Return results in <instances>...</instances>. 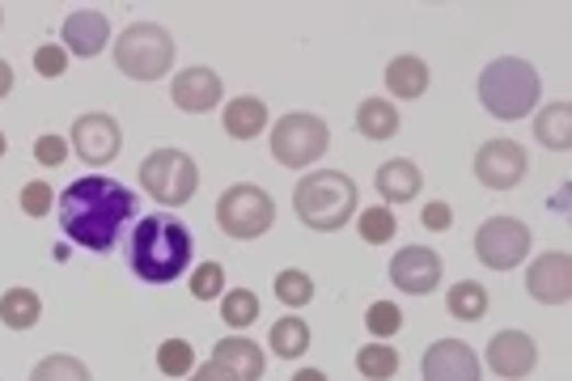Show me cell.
Returning <instances> with one entry per match:
<instances>
[{"label": "cell", "instance_id": "cell-1", "mask_svg": "<svg viewBox=\"0 0 572 381\" xmlns=\"http://www.w3.org/2000/svg\"><path fill=\"white\" fill-rule=\"evenodd\" d=\"M136 195L115 183V178H98L85 174L77 183H68V190L60 195V229L85 251H115L119 246V233L127 221H136Z\"/></svg>", "mask_w": 572, "mask_h": 381}, {"label": "cell", "instance_id": "cell-2", "mask_svg": "<svg viewBox=\"0 0 572 381\" xmlns=\"http://www.w3.org/2000/svg\"><path fill=\"white\" fill-rule=\"evenodd\" d=\"M191 229L179 217L153 212L145 221H136V233L127 242V267L136 272V280L145 285H170L191 267Z\"/></svg>", "mask_w": 572, "mask_h": 381}, {"label": "cell", "instance_id": "cell-3", "mask_svg": "<svg viewBox=\"0 0 572 381\" xmlns=\"http://www.w3.org/2000/svg\"><path fill=\"white\" fill-rule=\"evenodd\" d=\"M293 212L306 229L335 233L356 217V183L344 170H318L293 187Z\"/></svg>", "mask_w": 572, "mask_h": 381}, {"label": "cell", "instance_id": "cell-4", "mask_svg": "<svg viewBox=\"0 0 572 381\" xmlns=\"http://www.w3.org/2000/svg\"><path fill=\"white\" fill-rule=\"evenodd\" d=\"M479 102L492 119H526L535 106H539V72L535 64L505 56V60H492L479 77Z\"/></svg>", "mask_w": 572, "mask_h": 381}, {"label": "cell", "instance_id": "cell-5", "mask_svg": "<svg viewBox=\"0 0 572 381\" xmlns=\"http://www.w3.org/2000/svg\"><path fill=\"white\" fill-rule=\"evenodd\" d=\"M174 34L158 26V22H136L119 34L115 43V64L119 72L131 77V81H161L174 64Z\"/></svg>", "mask_w": 572, "mask_h": 381}, {"label": "cell", "instance_id": "cell-6", "mask_svg": "<svg viewBox=\"0 0 572 381\" xmlns=\"http://www.w3.org/2000/svg\"><path fill=\"white\" fill-rule=\"evenodd\" d=\"M217 224L233 242H254L276 224V199L254 183H238L217 199Z\"/></svg>", "mask_w": 572, "mask_h": 381}, {"label": "cell", "instance_id": "cell-7", "mask_svg": "<svg viewBox=\"0 0 572 381\" xmlns=\"http://www.w3.org/2000/svg\"><path fill=\"white\" fill-rule=\"evenodd\" d=\"M140 187L165 208H183L199 187V165L183 149H158L140 161Z\"/></svg>", "mask_w": 572, "mask_h": 381}, {"label": "cell", "instance_id": "cell-8", "mask_svg": "<svg viewBox=\"0 0 572 381\" xmlns=\"http://www.w3.org/2000/svg\"><path fill=\"white\" fill-rule=\"evenodd\" d=\"M331 149V131L318 115H306V111H293L281 124L272 127V158L288 165V170H306L314 165L322 153Z\"/></svg>", "mask_w": 572, "mask_h": 381}, {"label": "cell", "instance_id": "cell-9", "mask_svg": "<svg viewBox=\"0 0 572 381\" xmlns=\"http://www.w3.org/2000/svg\"><path fill=\"white\" fill-rule=\"evenodd\" d=\"M530 254V229L517 217H492L479 224L476 233V258L492 272H513Z\"/></svg>", "mask_w": 572, "mask_h": 381}, {"label": "cell", "instance_id": "cell-10", "mask_svg": "<svg viewBox=\"0 0 572 381\" xmlns=\"http://www.w3.org/2000/svg\"><path fill=\"white\" fill-rule=\"evenodd\" d=\"M119 145H124V131H119V124L106 111L81 115L72 124V153L85 161V165H111V161L119 158Z\"/></svg>", "mask_w": 572, "mask_h": 381}, {"label": "cell", "instance_id": "cell-11", "mask_svg": "<svg viewBox=\"0 0 572 381\" xmlns=\"http://www.w3.org/2000/svg\"><path fill=\"white\" fill-rule=\"evenodd\" d=\"M476 178L488 190H513L526 178V149L517 140H488L476 153Z\"/></svg>", "mask_w": 572, "mask_h": 381}, {"label": "cell", "instance_id": "cell-12", "mask_svg": "<svg viewBox=\"0 0 572 381\" xmlns=\"http://www.w3.org/2000/svg\"><path fill=\"white\" fill-rule=\"evenodd\" d=\"M390 280L408 297H428L442 285V254L428 246H403L390 258Z\"/></svg>", "mask_w": 572, "mask_h": 381}, {"label": "cell", "instance_id": "cell-13", "mask_svg": "<svg viewBox=\"0 0 572 381\" xmlns=\"http://www.w3.org/2000/svg\"><path fill=\"white\" fill-rule=\"evenodd\" d=\"M424 381H483V365L471 344L437 339L424 351Z\"/></svg>", "mask_w": 572, "mask_h": 381}, {"label": "cell", "instance_id": "cell-14", "mask_svg": "<svg viewBox=\"0 0 572 381\" xmlns=\"http://www.w3.org/2000/svg\"><path fill=\"white\" fill-rule=\"evenodd\" d=\"M526 292L542 305H564L572 297V258L564 251H542L526 272Z\"/></svg>", "mask_w": 572, "mask_h": 381}, {"label": "cell", "instance_id": "cell-15", "mask_svg": "<svg viewBox=\"0 0 572 381\" xmlns=\"http://www.w3.org/2000/svg\"><path fill=\"white\" fill-rule=\"evenodd\" d=\"M488 365H492L496 378H505V381L530 378L535 365H539V348H535V339H530L526 331H501V335H492V344H488Z\"/></svg>", "mask_w": 572, "mask_h": 381}, {"label": "cell", "instance_id": "cell-16", "mask_svg": "<svg viewBox=\"0 0 572 381\" xmlns=\"http://www.w3.org/2000/svg\"><path fill=\"white\" fill-rule=\"evenodd\" d=\"M221 77L213 72V68H187V72H179L174 77V85H170V97H174V106L179 111H187V115H204V111H217L221 106Z\"/></svg>", "mask_w": 572, "mask_h": 381}, {"label": "cell", "instance_id": "cell-17", "mask_svg": "<svg viewBox=\"0 0 572 381\" xmlns=\"http://www.w3.org/2000/svg\"><path fill=\"white\" fill-rule=\"evenodd\" d=\"M60 34H64V51H68V56L90 60V56H98V51L111 43V22H106V13H98V9H77V13L64 18Z\"/></svg>", "mask_w": 572, "mask_h": 381}, {"label": "cell", "instance_id": "cell-18", "mask_svg": "<svg viewBox=\"0 0 572 381\" xmlns=\"http://www.w3.org/2000/svg\"><path fill=\"white\" fill-rule=\"evenodd\" d=\"M213 365H221L233 381H259L263 369H267L263 348L251 344V339H242V335H225L221 344H217V351H213Z\"/></svg>", "mask_w": 572, "mask_h": 381}, {"label": "cell", "instance_id": "cell-19", "mask_svg": "<svg viewBox=\"0 0 572 381\" xmlns=\"http://www.w3.org/2000/svg\"><path fill=\"white\" fill-rule=\"evenodd\" d=\"M378 195L386 199V204H408V199H415L420 195V187H424V174H420V165L408 158H390L378 165Z\"/></svg>", "mask_w": 572, "mask_h": 381}, {"label": "cell", "instance_id": "cell-20", "mask_svg": "<svg viewBox=\"0 0 572 381\" xmlns=\"http://www.w3.org/2000/svg\"><path fill=\"white\" fill-rule=\"evenodd\" d=\"M386 90L403 102H415V97L428 90V64L420 56H394L386 64Z\"/></svg>", "mask_w": 572, "mask_h": 381}, {"label": "cell", "instance_id": "cell-21", "mask_svg": "<svg viewBox=\"0 0 572 381\" xmlns=\"http://www.w3.org/2000/svg\"><path fill=\"white\" fill-rule=\"evenodd\" d=\"M221 119L233 140H254L267 127V102L263 97H233L221 111Z\"/></svg>", "mask_w": 572, "mask_h": 381}, {"label": "cell", "instance_id": "cell-22", "mask_svg": "<svg viewBox=\"0 0 572 381\" xmlns=\"http://www.w3.org/2000/svg\"><path fill=\"white\" fill-rule=\"evenodd\" d=\"M535 140H539L542 149H556V153L569 149L572 145V106L569 102L542 106L539 115H535Z\"/></svg>", "mask_w": 572, "mask_h": 381}, {"label": "cell", "instance_id": "cell-23", "mask_svg": "<svg viewBox=\"0 0 572 381\" xmlns=\"http://www.w3.org/2000/svg\"><path fill=\"white\" fill-rule=\"evenodd\" d=\"M356 131L365 136V140H390L394 131H399V111H394V102H386V97H365L361 106H356Z\"/></svg>", "mask_w": 572, "mask_h": 381}, {"label": "cell", "instance_id": "cell-24", "mask_svg": "<svg viewBox=\"0 0 572 381\" xmlns=\"http://www.w3.org/2000/svg\"><path fill=\"white\" fill-rule=\"evenodd\" d=\"M38 318H43V301H38L34 288H9L0 297V322L9 331H31Z\"/></svg>", "mask_w": 572, "mask_h": 381}, {"label": "cell", "instance_id": "cell-25", "mask_svg": "<svg viewBox=\"0 0 572 381\" xmlns=\"http://www.w3.org/2000/svg\"><path fill=\"white\" fill-rule=\"evenodd\" d=\"M445 310H449V318H458V322H479V318L488 314V288L479 285V280H458V285L449 288V297H445Z\"/></svg>", "mask_w": 572, "mask_h": 381}, {"label": "cell", "instance_id": "cell-26", "mask_svg": "<svg viewBox=\"0 0 572 381\" xmlns=\"http://www.w3.org/2000/svg\"><path fill=\"white\" fill-rule=\"evenodd\" d=\"M306 348H310V326H306V318L285 314L272 326V351H276L281 360H297Z\"/></svg>", "mask_w": 572, "mask_h": 381}, {"label": "cell", "instance_id": "cell-27", "mask_svg": "<svg viewBox=\"0 0 572 381\" xmlns=\"http://www.w3.org/2000/svg\"><path fill=\"white\" fill-rule=\"evenodd\" d=\"M356 369L365 381H390L399 373V351L390 344H369V348L356 351Z\"/></svg>", "mask_w": 572, "mask_h": 381}, {"label": "cell", "instance_id": "cell-28", "mask_svg": "<svg viewBox=\"0 0 572 381\" xmlns=\"http://www.w3.org/2000/svg\"><path fill=\"white\" fill-rule=\"evenodd\" d=\"M356 229H361V238L369 242V246H386L394 233H399V221H394V212L378 204V208H365V212H356Z\"/></svg>", "mask_w": 572, "mask_h": 381}, {"label": "cell", "instance_id": "cell-29", "mask_svg": "<svg viewBox=\"0 0 572 381\" xmlns=\"http://www.w3.org/2000/svg\"><path fill=\"white\" fill-rule=\"evenodd\" d=\"M310 297H314V280H310L301 267H285V272L276 276V301H281V305L301 310V305H310Z\"/></svg>", "mask_w": 572, "mask_h": 381}, {"label": "cell", "instance_id": "cell-30", "mask_svg": "<svg viewBox=\"0 0 572 381\" xmlns=\"http://www.w3.org/2000/svg\"><path fill=\"white\" fill-rule=\"evenodd\" d=\"M31 381H90V369H85L77 356H64V351H56V356H47V360H38V365H34Z\"/></svg>", "mask_w": 572, "mask_h": 381}, {"label": "cell", "instance_id": "cell-31", "mask_svg": "<svg viewBox=\"0 0 572 381\" xmlns=\"http://www.w3.org/2000/svg\"><path fill=\"white\" fill-rule=\"evenodd\" d=\"M221 318L233 326V331H247L254 318H259V297L251 288H233L221 297Z\"/></svg>", "mask_w": 572, "mask_h": 381}, {"label": "cell", "instance_id": "cell-32", "mask_svg": "<svg viewBox=\"0 0 572 381\" xmlns=\"http://www.w3.org/2000/svg\"><path fill=\"white\" fill-rule=\"evenodd\" d=\"M158 369L165 378H191V369H195V348H191L187 339H165L158 348Z\"/></svg>", "mask_w": 572, "mask_h": 381}, {"label": "cell", "instance_id": "cell-33", "mask_svg": "<svg viewBox=\"0 0 572 381\" xmlns=\"http://www.w3.org/2000/svg\"><path fill=\"white\" fill-rule=\"evenodd\" d=\"M365 326H369L374 339H390V335L403 331V310L394 301H374L369 314H365Z\"/></svg>", "mask_w": 572, "mask_h": 381}, {"label": "cell", "instance_id": "cell-34", "mask_svg": "<svg viewBox=\"0 0 572 381\" xmlns=\"http://www.w3.org/2000/svg\"><path fill=\"white\" fill-rule=\"evenodd\" d=\"M191 297H195V301H217V297H225V267L221 263H204V267H195V276H191Z\"/></svg>", "mask_w": 572, "mask_h": 381}, {"label": "cell", "instance_id": "cell-35", "mask_svg": "<svg viewBox=\"0 0 572 381\" xmlns=\"http://www.w3.org/2000/svg\"><path fill=\"white\" fill-rule=\"evenodd\" d=\"M52 204H56V195H52V187H47L43 178H34V183L22 187V212L34 217V221H38V217H47V212H52Z\"/></svg>", "mask_w": 572, "mask_h": 381}, {"label": "cell", "instance_id": "cell-36", "mask_svg": "<svg viewBox=\"0 0 572 381\" xmlns=\"http://www.w3.org/2000/svg\"><path fill=\"white\" fill-rule=\"evenodd\" d=\"M34 72H38V77H64V72H68L64 43H43V47L34 51Z\"/></svg>", "mask_w": 572, "mask_h": 381}, {"label": "cell", "instance_id": "cell-37", "mask_svg": "<svg viewBox=\"0 0 572 381\" xmlns=\"http://www.w3.org/2000/svg\"><path fill=\"white\" fill-rule=\"evenodd\" d=\"M34 161H38V165H47V170L64 165V161H68V140L56 136V131L38 136V140H34Z\"/></svg>", "mask_w": 572, "mask_h": 381}, {"label": "cell", "instance_id": "cell-38", "mask_svg": "<svg viewBox=\"0 0 572 381\" xmlns=\"http://www.w3.org/2000/svg\"><path fill=\"white\" fill-rule=\"evenodd\" d=\"M454 224V208L442 204V199H433V204H424V229H433V233H445Z\"/></svg>", "mask_w": 572, "mask_h": 381}, {"label": "cell", "instance_id": "cell-39", "mask_svg": "<svg viewBox=\"0 0 572 381\" xmlns=\"http://www.w3.org/2000/svg\"><path fill=\"white\" fill-rule=\"evenodd\" d=\"M187 381H233V378L225 373L221 365H213V360H208V365H199V369H191V378H187Z\"/></svg>", "mask_w": 572, "mask_h": 381}, {"label": "cell", "instance_id": "cell-40", "mask_svg": "<svg viewBox=\"0 0 572 381\" xmlns=\"http://www.w3.org/2000/svg\"><path fill=\"white\" fill-rule=\"evenodd\" d=\"M13 94V68L0 60V97H9Z\"/></svg>", "mask_w": 572, "mask_h": 381}, {"label": "cell", "instance_id": "cell-41", "mask_svg": "<svg viewBox=\"0 0 572 381\" xmlns=\"http://www.w3.org/2000/svg\"><path fill=\"white\" fill-rule=\"evenodd\" d=\"M293 381H327V373H318V369H301V373H293Z\"/></svg>", "mask_w": 572, "mask_h": 381}, {"label": "cell", "instance_id": "cell-42", "mask_svg": "<svg viewBox=\"0 0 572 381\" xmlns=\"http://www.w3.org/2000/svg\"><path fill=\"white\" fill-rule=\"evenodd\" d=\"M4 149H9V140H4V131H0V158H4Z\"/></svg>", "mask_w": 572, "mask_h": 381}, {"label": "cell", "instance_id": "cell-43", "mask_svg": "<svg viewBox=\"0 0 572 381\" xmlns=\"http://www.w3.org/2000/svg\"><path fill=\"white\" fill-rule=\"evenodd\" d=\"M0 22H4V9H0Z\"/></svg>", "mask_w": 572, "mask_h": 381}]
</instances>
